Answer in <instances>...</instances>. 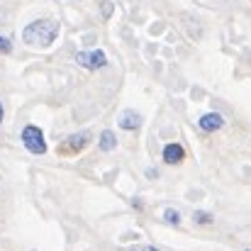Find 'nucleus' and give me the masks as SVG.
<instances>
[{
  "label": "nucleus",
  "instance_id": "9",
  "mask_svg": "<svg viewBox=\"0 0 251 251\" xmlns=\"http://www.w3.org/2000/svg\"><path fill=\"white\" fill-rule=\"evenodd\" d=\"M164 222H166V225H173V227H178V225H180V212H178V210H171V207L164 210Z\"/></svg>",
  "mask_w": 251,
  "mask_h": 251
},
{
  "label": "nucleus",
  "instance_id": "4",
  "mask_svg": "<svg viewBox=\"0 0 251 251\" xmlns=\"http://www.w3.org/2000/svg\"><path fill=\"white\" fill-rule=\"evenodd\" d=\"M76 64L88 69V71H98V69H102V66L107 64V56H105V51H100V49L78 51V54H76Z\"/></svg>",
  "mask_w": 251,
  "mask_h": 251
},
{
  "label": "nucleus",
  "instance_id": "2",
  "mask_svg": "<svg viewBox=\"0 0 251 251\" xmlns=\"http://www.w3.org/2000/svg\"><path fill=\"white\" fill-rule=\"evenodd\" d=\"M22 144H25V147H27V151H29V154H34V156L47 154V139H44L42 129H39V127H34V125H27V127L22 129Z\"/></svg>",
  "mask_w": 251,
  "mask_h": 251
},
{
  "label": "nucleus",
  "instance_id": "7",
  "mask_svg": "<svg viewBox=\"0 0 251 251\" xmlns=\"http://www.w3.org/2000/svg\"><path fill=\"white\" fill-rule=\"evenodd\" d=\"M120 127H122V129H139V127H142V117H139V112H134V110H125V112L120 115Z\"/></svg>",
  "mask_w": 251,
  "mask_h": 251
},
{
  "label": "nucleus",
  "instance_id": "5",
  "mask_svg": "<svg viewBox=\"0 0 251 251\" xmlns=\"http://www.w3.org/2000/svg\"><path fill=\"white\" fill-rule=\"evenodd\" d=\"M198 125H200L202 132H217V129H222L225 120H222V115H217V112H207V115H202V117L198 120Z\"/></svg>",
  "mask_w": 251,
  "mask_h": 251
},
{
  "label": "nucleus",
  "instance_id": "16",
  "mask_svg": "<svg viewBox=\"0 0 251 251\" xmlns=\"http://www.w3.org/2000/svg\"><path fill=\"white\" fill-rule=\"evenodd\" d=\"M247 251H251V249H247Z\"/></svg>",
  "mask_w": 251,
  "mask_h": 251
},
{
  "label": "nucleus",
  "instance_id": "3",
  "mask_svg": "<svg viewBox=\"0 0 251 251\" xmlns=\"http://www.w3.org/2000/svg\"><path fill=\"white\" fill-rule=\"evenodd\" d=\"M88 142H90V132H88V129L76 132V134L66 137V139L59 144V154H64V156H74V154L83 151L85 147H88Z\"/></svg>",
  "mask_w": 251,
  "mask_h": 251
},
{
  "label": "nucleus",
  "instance_id": "1",
  "mask_svg": "<svg viewBox=\"0 0 251 251\" xmlns=\"http://www.w3.org/2000/svg\"><path fill=\"white\" fill-rule=\"evenodd\" d=\"M59 37V22L56 20H34L29 22L25 29H22V39L25 44L29 47H37V49H47L56 42Z\"/></svg>",
  "mask_w": 251,
  "mask_h": 251
},
{
  "label": "nucleus",
  "instance_id": "15",
  "mask_svg": "<svg viewBox=\"0 0 251 251\" xmlns=\"http://www.w3.org/2000/svg\"><path fill=\"white\" fill-rule=\"evenodd\" d=\"M0 122H2V105H0Z\"/></svg>",
  "mask_w": 251,
  "mask_h": 251
},
{
  "label": "nucleus",
  "instance_id": "10",
  "mask_svg": "<svg viewBox=\"0 0 251 251\" xmlns=\"http://www.w3.org/2000/svg\"><path fill=\"white\" fill-rule=\"evenodd\" d=\"M193 220H195L198 225H210V222H212V215H207V212H195Z\"/></svg>",
  "mask_w": 251,
  "mask_h": 251
},
{
  "label": "nucleus",
  "instance_id": "12",
  "mask_svg": "<svg viewBox=\"0 0 251 251\" xmlns=\"http://www.w3.org/2000/svg\"><path fill=\"white\" fill-rule=\"evenodd\" d=\"M102 15H105V17L112 15V2H102Z\"/></svg>",
  "mask_w": 251,
  "mask_h": 251
},
{
  "label": "nucleus",
  "instance_id": "14",
  "mask_svg": "<svg viewBox=\"0 0 251 251\" xmlns=\"http://www.w3.org/2000/svg\"><path fill=\"white\" fill-rule=\"evenodd\" d=\"M127 251H159L156 247H132V249H127Z\"/></svg>",
  "mask_w": 251,
  "mask_h": 251
},
{
  "label": "nucleus",
  "instance_id": "8",
  "mask_svg": "<svg viewBox=\"0 0 251 251\" xmlns=\"http://www.w3.org/2000/svg\"><path fill=\"white\" fill-rule=\"evenodd\" d=\"M115 147H117V134L110 132V129H105V132L100 134V149H102V151H112Z\"/></svg>",
  "mask_w": 251,
  "mask_h": 251
},
{
  "label": "nucleus",
  "instance_id": "11",
  "mask_svg": "<svg viewBox=\"0 0 251 251\" xmlns=\"http://www.w3.org/2000/svg\"><path fill=\"white\" fill-rule=\"evenodd\" d=\"M7 51H12V42L7 37H0V54H7Z\"/></svg>",
  "mask_w": 251,
  "mask_h": 251
},
{
  "label": "nucleus",
  "instance_id": "13",
  "mask_svg": "<svg viewBox=\"0 0 251 251\" xmlns=\"http://www.w3.org/2000/svg\"><path fill=\"white\" fill-rule=\"evenodd\" d=\"M147 178H149V180L159 178V171H156V168H147Z\"/></svg>",
  "mask_w": 251,
  "mask_h": 251
},
{
  "label": "nucleus",
  "instance_id": "6",
  "mask_svg": "<svg viewBox=\"0 0 251 251\" xmlns=\"http://www.w3.org/2000/svg\"><path fill=\"white\" fill-rule=\"evenodd\" d=\"M185 159V149L180 147V144H166L164 147V161H166L168 166H176V164H180Z\"/></svg>",
  "mask_w": 251,
  "mask_h": 251
}]
</instances>
